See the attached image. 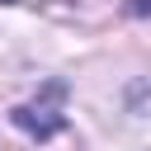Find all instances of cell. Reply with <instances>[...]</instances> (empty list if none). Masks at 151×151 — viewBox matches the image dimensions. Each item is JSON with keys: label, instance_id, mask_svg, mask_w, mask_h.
I'll list each match as a JSON object with an SVG mask.
<instances>
[{"label": "cell", "instance_id": "obj_3", "mask_svg": "<svg viewBox=\"0 0 151 151\" xmlns=\"http://www.w3.org/2000/svg\"><path fill=\"white\" fill-rule=\"evenodd\" d=\"M0 5H14V0H0Z\"/></svg>", "mask_w": 151, "mask_h": 151}, {"label": "cell", "instance_id": "obj_2", "mask_svg": "<svg viewBox=\"0 0 151 151\" xmlns=\"http://www.w3.org/2000/svg\"><path fill=\"white\" fill-rule=\"evenodd\" d=\"M127 14H151V0H127Z\"/></svg>", "mask_w": 151, "mask_h": 151}, {"label": "cell", "instance_id": "obj_1", "mask_svg": "<svg viewBox=\"0 0 151 151\" xmlns=\"http://www.w3.org/2000/svg\"><path fill=\"white\" fill-rule=\"evenodd\" d=\"M9 118H14L19 132H28V137H38V142L66 132V113H57V109H47V104H19V109H9Z\"/></svg>", "mask_w": 151, "mask_h": 151}]
</instances>
